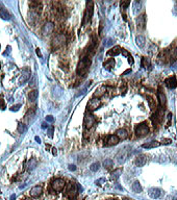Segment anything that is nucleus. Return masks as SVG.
I'll return each instance as SVG.
<instances>
[{"mask_svg": "<svg viewBox=\"0 0 177 200\" xmlns=\"http://www.w3.org/2000/svg\"><path fill=\"white\" fill-rule=\"evenodd\" d=\"M90 65H91V58L89 56L82 58L81 60H79L78 65H77L76 73L79 76H85L87 73V71H89V69H90Z\"/></svg>", "mask_w": 177, "mask_h": 200, "instance_id": "f257e3e1", "label": "nucleus"}, {"mask_svg": "<svg viewBox=\"0 0 177 200\" xmlns=\"http://www.w3.org/2000/svg\"><path fill=\"white\" fill-rule=\"evenodd\" d=\"M66 43H67V38H66L65 35H57L53 40H52V44H51V47L52 49L55 50V49H58V48H62L63 46H65Z\"/></svg>", "mask_w": 177, "mask_h": 200, "instance_id": "f03ea898", "label": "nucleus"}, {"mask_svg": "<svg viewBox=\"0 0 177 200\" xmlns=\"http://www.w3.org/2000/svg\"><path fill=\"white\" fill-rule=\"evenodd\" d=\"M93 13H94V5H93L92 1H89V2H87V8H85V17H83L82 24L90 22L91 19H92Z\"/></svg>", "mask_w": 177, "mask_h": 200, "instance_id": "7ed1b4c3", "label": "nucleus"}, {"mask_svg": "<svg viewBox=\"0 0 177 200\" xmlns=\"http://www.w3.org/2000/svg\"><path fill=\"white\" fill-rule=\"evenodd\" d=\"M65 186H66V182L64 179H62V178H55V179H53L51 182V188L53 191H55V192H60V191H63Z\"/></svg>", "mask_w": 177, "mask_h": 200, "instance_id": "20e7f679", "label": "nucleus"}, {"mask_svg": "<svg viewBox=\"0 0 177 200\" xmlns=\"http://www.w3.org/2000/svg\"><path fill=\"white\" fill-rule=\"evenodd\" d=\"M148 132H149V127H148L147 123H145V122L139 124V125L136 127V134L140 138L147 136Z\"/></svg>", "mask_w": 177, "mask_h": 200, "instance_id": "39448f33", "label": "nucleus"}, {"mask_svg": "<svg viewBox=\"0 0 177 200\" xmlns=\"http://www.w3.org/2000/svg\"><path fill=\"white\" fill-rule=\"evenodd\" d=\"M101 106V100L99 98H93L90 100V102L87 103V111L89 112H94L97 108Z\"/></svg>", "mask_w": 177, "mask_h": 200, "instance_id": "423d86ee", "label": "nucleus"}, {"mask_svg": "<svg viewBox=\"0 0 177 200\" xmlns=\"http://www.w3.org/2000/svg\"><path fill=\"white\" fill-rule=\"evenodd\" d=\"M96 123V119L95 117L92 115V114H85V119H83V125H85V128H91L94 124Z\"/></svg>", "mask_w": 177, "mask_h": 200, "instance_id": "0eeeda50", "label": "nucleus"}, {"mask_svg": "<svg viewBox=\"0 0 177 200\" xmlns=\"http://www.w3.org/2000/svg\"><path fill=\"white\" fill-rule=\"evenodd\" d=\"M54 30V24L53 22H47L43 25V28H42V35L43 36H49L50 33H53Z\"/></svg>", "mask_w": 177, "mask_h": 200, "instance_id": "6e6552de", "label": "nucleus"}, {"mask_svg": "<svg viewBox=\"0 0 177 200\" xmlns=\"http://www.w3.org/2000/svg\"><path fill=\"white\" fill-rule=\"evenodd\" d=\"M67 196L69 198H74L77 194V186L73 182H70V184L68 186V189H67V192H66Z\"/></svg>", "mask_w": 177, "mask_h": 200, "instance_id": "1a4fd4ad", "label": "nucleus"}, {"mask_svg": "<svg viewBox=\"0 0 177 200\" xmlns=\"http://www.w3.org/2000/svg\"><path fill=\"white\" fill-rule=\"evenodd\" d=\"M42 193H43V188H42L41 186H35L30 190L29 194L31 197L37 198V197H39V196H41Z\"/></svg>", "mask_w": 177, "mask_h": 200, "instance_id": "9d476101", "label": "nucleus"}, {"mask_svg": "<svg viewBox=\"0 0 177 200\" xmlns=\"http://www.w3.org/2000/svg\"><path fill=\"white\" fill-rule=\"evenodd\" d=\"M119 138L116 136V134H111L107 137V140H106V143L105 145L106 146H114V145H117L118 143H119Z\"/></svg>", "mask_w": 177, "mask_h": 200, "instance_id": "9b49d317", "label": "nucleus"}, {"mask_svg": "<svg viewBox=\"0 0 177 200\" xmlns=\"http://www.w3.org/2000/svg\"><path fill=\"white\" fill-rule=\"evenodd\" d=\"M165 83H166V85L169 89H175V88H176V85H177L176 77H175V76L168 77V78L165 80Z\"/></svg>", "mask_w": 177, "mask_h": 200, "instance_id": "f8f14e48", "label": "nucleus"}, {"mask_svg": "<svg viewBox=\"0 0 177 200\" xmlns=\"http://www.w3.org/2000/svg\"><path fill=\"white\" fill-rule=\"evenodd\" d=\"M127 156H128V150H125V149H121L120 152L118 153L117 155V159H118V162L120 163H124L126 161V159H127Z\"/></svg>", "mask_w": 177, "mask_h": 200, "instance_id": "ddd939ff", "label": "nucleus"}, {"mask_svg": "<svg viewBox=\"0 0 177 200\" xmlns=\"http://www.w3.org/2000/svg\"><path fill=\"white\" fill-rule=\"evenodd\" d=\"M146 163H147V156L144 155V154H141L136 159V165L138 167H143V166H145Z\"/></svg>", "mask_w": 177, "mask_h": 200, "instance_id": "4468645a", "label": "nucleus"}, {"mask_svg": "<svg viewBox=\"0 0 177 200\" xmlns=\"http://www.w3.org/2000/svg\"><path fill=\"white\" fill-rule=\"evenodd\" d=\"M148 194H149V196L151 198H153V199H156V198H158L159 196H161V190L157 189V188H151V189L149 190Z\"/></svg>", "mask_w": 177, "mask_h": 200, "instance_id": "2eb2a0df", "label": "nucleus"}, {"mask_svg": "<svg viewBox=\"0 0 177 200\" xmlns=\"http://www.w3.org/2000/svg\"><path fill=\"white\" fill-rule=\"evenodd\" d=\"M146 24V19H145V15H141L136 18V26L139 29H143Z\"/></svg>", "mask_w": 177, "mask_h": 200, "instance_id": "dca6fc26", "label": "nucleus"}, {"mask_svg": "<svg viewBox=\"0 0 177 200\" xmlns=\"http://www.w3.org/2000/svg\"><path fill=\"white\" fill-rule=\"evenodd\" d=\"M116 136L119 138V140H126L128 138V132H126L125 129H118L117 132H116Z\"/></svg>", "mask_w": 177, "mask_h": 200, "instance_id": "f3484780", "label": "nucleus"}, {"mask_svg": "<svg viewBox=\"0 0 177 200\" xmlns=\"http://www.w3.org/2000/svg\"><path fill=\"white\" fill-rule=\"evenodd\" d=\"M159 145H161V143H159V142H156V141H150V142L143 144V145H142V147H143V148H146V149H151V148L158 147Z\"/></svg>", "mask_w": 177, "mask_h": 200, "instance_id": "a211bd4d", "label": "nucleus"}, {"mask_svg": "<svg viewBox=\"0 0 177 200\" xmlns=\"http://www.w3.org/2000/svg\"><path fill=\"white\" fill-rule=\"evenodd\" d=\"M29 5L37 13H40L42 11V3L39 1H31V2H29Z\"/></svg>", "mask_w": 177, "mask_h": 200, "instance_id": "6ab92c4d", "label": "nucleus"}, {"mask_svg": "<svg viewBox=\"0 0 177 200\" xmlns=\"http://www.w3.org/2000/svg\"><path fill=\"white\" fill-rule=\"evenodd\" d=\"M120 53H121L120 46H115L114 48H111L107 51V55H109V56H116V55L120 54Z\"/></svg>", "mask_w": 177, "mask_h": 200, "instance_id": "aec40b11", "label": "nucleus"}, {"mask_svg": "<svg viewBox=\"0 0 177 200\" xmlns=\"http://www.w3.org/2000/svg\"><path fill=\"white\" fill-rule=\"evenodd\" d=\"M157 98H158V101H159V104H161V106H165L166 105V102H167V99H166V96H165V94L161 92V91H158L157 93Z\"/></svg>", "mask_w": 177, "mask_h": 200, "instance_id": "412c9836", "label": "nucleus"}, {"mask_svg": "<svg viewBox=\"0 0 177 200\" xmlns=\"http://www.w3.org/2000/svg\"><path fill=\"white\" fill-rule=\"evenodd\" d=\"M122 172H123V170L121 168L114 170V172H113L112 175H111V179H112V180H117L118 178L120 177V175H122Z\"/></svg>", "mask_w": 177, "mask_h": 200, "instance_id": "4be33fe9", "label": "nucleus"}, {"mask_svg": "<svg viewBox=\"0 0 177 200\" xmlns=\"http://www.w3.org/2000/svg\"><path fill=\"white\" fill-rule=\"evenodd\" d=\"M132 191H134V193H141L142 192V186L141 184H140V181L139 180H136L132 184Z\"/></svg>", "mask_w": 177, "mask_h": 200, "instance_id": "5701e85b", "label": "nucleus"}, {"mask_svg": "<svg viewBox=\"0 0 177 200\" xmlns=\"http://www.w3.org/2000/svg\"><path fill=\"white\" fill-rule=\"evenodd\" d=\"M103 66L106 70H111V69L115 66V60L114 58H109V60H107L106 62H104Z\"/></svg>", "mask_w": 177, "mask_h": 200, "instance_id": "b1692460", "label": "nucleus"}, {"mask_svg": "<svg viewBox=\"0 0 177 200\" xmlns=\"http://www.w3.org/2000/svg\"><path fill=\"white\" fill-rule=\"evenodd\" d=\"M105 90H106V88L104 87V85L100 87V88H99L98 90H96V92L94 93V98H99L100 96L104 95V92H105Z\"/></svg>", "mask_w": 177, "mask_h": 200, "instance_id": "393cba45", "label": "nucleus"}, {"mask_svg": "<svg viewBox=\"0 0 177 200\" xmlns=\"http://www.w3.org/2000/svg\"><path fill=\"white\" fill-rule=\"evenodd\" d=\"M30 76V71L28 69H25L22 71V77H21V82H25L26 80L29 78Z\"/></svg>", "mask_w": 177, "mask_h": 200, "instance_id": "a878e982", "label": "nucleus"}, {"mask_svg": "<svg viewBox=\"0 0 177 200\" xmlns=\"http://www.w3.org/2000/svg\"><path fill=\"white\" fill-rule=\"evenodd\" d=\"M38 91L37 90H33L31 91V92H29V94H28V98H29L30 101H35L37 100V98H38Z\"/></svg>", "mask_w": 177, "mask_h": 200, "instance_id": "bb28decb", "label": "nucleus"}, {"mask_svg": "<svg viewBox=\"0 0 177 200\" xmlns=\"http://www.w3.org/2000/svg\"><path fill=\"white\" fill-rule=\"evenodd\" d=\"M136 45L139 47H144L146 40H145V38L143 36H138L136 39Z\"/></svg>", "mask_w": 177, "mask_h": 200, "instance_id": "cd10ccee", "label": "nucleus"}, {"mask_svg": "<svg viewBox=\"0 0 177 200\" xmlns=\"http://www.w3.org/2000/svg\"><path fill=\"white\" fill-rule=\"evenodd\" d=\"M169 58H171L172 62H175V60H177V48H174V49L170 50Z\"/></svg>", "mask_w": 177, "mask_h": 200, "instance_id": "c85d7f7f", "label": "nucleus"}, {"mask_svg": "<svg viewBox=\"0 0 177 200\" xmlns=\"http://www.w3.org/2000/svg\"><path fill=\"white\" fill-rule=\"evenodd\" d=\"M147 100H148V104H149V107L151 110H154L156 107V104H155V100L152 98V97L150 96H147Z\"/></svg>", "mask_w": 177, "mask_h": 200, "instance_id": "c756f323", "label": "nucleus"}, {"mask_svg": "<svg viewBox=\"0 0 177 200\" xmlns=\"http://www.w3.org/2000/svg\"><path fill=\"white\" fill-rule=\"evenodd\" d=\"M103 166H104V168H106V169H111V168L114 166V162H113L111 159H106L103 162Z\"/></svg>", "mask_w": 177, "mask_h": 200, "instance_id": "7c9ffc66", "label": "nucleus"}, {"mask_svg": "<svg viewBox=\"0 0 177 200\" xmlns=\"http://www.w3.org/2000/svg\"><path fill=\"white\" fill-rule=\"evenodd\" d=\"M99 168H100V164L98 162H96V163H93L90 166V170L92 172H97L99 170Z\"/></svg>", "mask_w": 177, "mask_h": 200, "instance_id": "2f4dec72", "label": "nucleus"}, {"mask_svg": "<svg viewBox=\"0 0 177 200\" xmlns=\"http://www.w3.org/2000/svg\"><path fill=\"white\" fill-rule=\"evenodd\" d=\"M142 66L143 67H146V68H149L150 67V60L149 58H143V60H142Z\"/></svg>", "mask_w": 177, "mask_h": 200, "instance_id": "473e14b6", "label": "nucleus"}, {"mask_svg": "<svg viewBox=\"0 0 177 200\" xmlns=\"http://www.w3.org/2000/svg\"><path fill=\"white\" fill-rule=\"evenodd\" d=\"M35 166H37V161H35V159H31L29 161V164H28V168H29V169H33Z\"/></svg>", "mask_w": 177, "mask_h": 200, "instance_id": "72a5a7b5", "label": "nucleus"}, {"mask_svg": "<svg viewBox=\"0 0 177 200\" xmlns=\"http://www.w3.org/2000/svg\"><path fill=\"white\" fill-rule=\"evenodd\" d=\"M129 4H130V1H122L121 2V8H122L123 11H125Z\"/></svg>", "mask_w": 177, "mask_h": 200, "instance_id": "f704fd0d", "label": "nucleus"}, {"mask_svg": "<svg viewBox=\"0 0 177 200\" xmlns=\"http://www.w3.org/2000/svg\"><path fill=\"white\" fill-rule=\"evenodd\" d=\"M126 89H127V85H126L125 82H121V85H120V91H121V93H125V91Z\"/></svg>", "mask_w": 177, "mask_h": 200, "instance_id": "c9c22d12", "label": "nucleus"}, {"mask_svg": "<svg viewBox=\"0 0 177 200\" xmlns=\"http://www.w3.org/2000/svg\"><path fill=\"white\" fill-rule=\"evenodd\" d=\"M171 143H172L171 139H161V144H165V145H169Z\"/></svg>", "mask_w": 177, "mask_h": 200, "instance_id": "e433bc0d", "label": "nucleus"}, {"mask_svg": "<svg viewBox=\"0 0 177 200\" xmlns=\"http://www.w3.org/2000/svg\"><path fill=\"white\" fill-rule=\"evenodd\" d=\"M5 102H4V100H3L2 98H0V108L1 110H5Z\"/></svg>", "mask_w": 177, "mask_h": 200, "instance_id": "4c0bfd02", "label": "nucleus"}, {"mask_svg": "<svg viewBox=\"0 0 177 200\" xmlns=\"http://www.w3.org/2000/svg\"><path fill=\"white\" fill-rule=\"evenodd\" d=\"M121 52H122V54L124 55V56H127V58L128 56H130V54H129L125 49H121Z\"/></svg>", "mask_w": 177, "mask_h": 200, "instance_id": "58836bf2", "label": "nucleus"}, {"mask_svg": "<svg viewBox=\"0 0 177 200\" xmlns=\"http://www.w3.org/2000/svg\"><path fill=\"white\" fill-rule=\"evenodd\" d=\"M19 132H25V127L23 126V124H19Z\"/></svg>", "mask_w": 177, "mask_h": 200, "instance_id": "ea45409f", "label": "nucleus"}, {"mask_svg": "<svg viewBox=\"0 0 177 200\" xmlns=\"http://www.w3.org/2000/svg\"><path fill=\"white\" fill-rule=\"evenodd\" d=\"M46 121H47V122H53V121H54V119H53V117H52V116H47Z\"/></svg>", "mask_w": 177, "mask_h": 200, "instance_id": "a19ab883", "label": "nucleus"}, {"mask_svg": "<svg viewBox=\"0 0 177 200\" xmlns=\"http://www.w3.org/2000/svg\"><path fill=\"white\" fill-rule=\"evenodd\" d=\"M69 170H71V171H75V170H76V167H75L74 165H70V166H69Z\"/></svg>", "mask_w": 177, "mask_h": 200, "instance_id": "79ce46f5", "label": "nucleus"}, {"mask_svg": "<svg viewBox=\"0 0 177 200\" xmlns=\"http://www.w3.org/2000/svg\"><path fill=\"white\" fill-rule=\"evenodd\" d=\"M19 107H20V105H16V106H12L11 110H12V111H18V110H19Z\"/></svg>", "mask_w": 177, "mask_h": 200, "instance_id": "37998d69", "label": "nucleus"}, {"mask_svg": "<svg viewBox=\"0 0 177 200\" xmlns=\"http://www.w3.org/2000/svg\"><path fill=\"white\" fill-rule=\"evenodd\" d=\"M37 54H38L39 56H42V53H41V51H40V49H39V48L37 49Z\"/></svg>", "mask_w": 177, "mask_h": 200, "instance_id": "c03bdc74", "label": "nucleus"}, {"mask_svg": "<svg viewBox=\"0 0 177 200\" xmlns=\"http://www.w3.org/2000/svg\"><path fill=\"white\" fill-rule=\"evenodd\" d=\"M42 127H43V128H46V127H48V125H47L46 123H43L42 124Z\"/></svg>", "mask_w": 177, "mask_h": 200, "instance_id": "a18cd8bd", "label": "nucleus"}, {"mask_svg": "<svg viewBox=\"0 0 177 200\" xmlns=\"http://www.w3.org/2000/svg\"><path fill=\"white\" fill-rule=\"evenodd\" d=\"M35 141H37V142H41V140H40V138H38V137H35Z\"/></svg>", "mask_w": 177, "mask_h": 200, "instance_id": "49530a36", "label": "nucleus"}, {"mask_svg": "<svg viewBox=\"0 0 177 200\" xmlns=\"http://www.w3.org/2000/svg\"><path fill=\"white\" fill-rule=\"evenodd\" d=\"M53 154H54V155L56 154V149H53Z\"/></svg>", "mask_w": 177, "mask_h": 200, "instance_id": "de8ad7c7", "label": "nucleus"}, {"mask_svg": "<svg viewBox=\"0 0 177 200\" xmlns=\"http://www.w3.org/2000/svg\"><path fill=\"white\" fill-rule=\"evenodd\" d=\"M24 200H33V199H30V198H26V199H24Z\"/></svg>", "mask_w": 177, "mask_h": 200, "instance_id": "09e8293b", "label": "nucleus"}, {"mask_svg": "<svg viewBox=\"0 0 177 200\" xmlns=\"http://www.w3.org/2000/svg\"><path fill=\"white\" fill-rule=\"evenodd\" d=\"M123 200H129V199H127V198H124V199H123Z\"/></svg>", "mask_w": 177, "mask_h": 200, "instance_id": "8fccbe9b", "label": "nucleus"}, {"mask_svg": "<svg viewBox=\"0 0 177 200\" xmlns=\"http://www.w3.org/2000/svg\"><path fill=\"white\" fill-rule=\"evenodd\" d=\"M113 200H116V199H113Z\"/></svg>", "mask_w": 177, "mask_h": 200, "instance_id": "3c124183", "label": "nucleus"}]
</instances>
